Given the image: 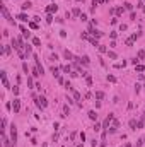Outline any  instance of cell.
I'll list each match as a JSON object with an SVG mask.
<instances>
[{"instance_id":"55","label":"cell","mask_w":145,"mask_h":147,"mask_svg":"<svg viewBox=\"0 0 145 147\" xmlns=\"http://www.w3.org/2000/svg\"><path fill=\"white\" fill-rule=\"evenodd\" d=\"M125 147H132V144H130V142H126V144H125Z\"/></svg>"},{"instance_id":"37","label":"cell","mask_w":145,"mask_h":147,"mask_svg":"<svg viewBox=\"0 0 145 147\" xmlns=\"http://www.w3.org/2000/svg\"><path fill=\"white\" fill-rule=\"evenodd\" d=\"M85 82H87V86H92V77L87 75V77H85Z\"/></svg>"},{"instance_id":"41","label":"cell","mask_w":145,"mask_h":147,"mask_svg":"<svg viewBox=\"0 0 145 147\" xmlns=\"http://www.w3.org/2000/svg\"><path fill=\"white\" fill-rule=\"evenodd\" d=\"M22 70H24L26 74L29 72V67H27V63H22Z\"/></svg>"},{"instance_id":"40","label":"cell","mask_w":145,"mask_h":147,"mask_svg":"<svg viewBox=\"0 0 145 147\" xmlns=\"http://www.w3.org/2000/svg\"><path fill=\"white\" fill-rule=\"evenodd\" d=\"M144 144H145V142H144V139H138V140H137V147H142Z\"/></svg>"},{"instance_id":"56","label":"cell","mask_w":145,"mask_h":147,"mask_svg":"<svg viewBox=\"0 0 145 147\" xmlns=\"http://www.w3.org/2000/svg\"><path fill=\"white\" fill-rule=\"evenodd\" d=\"M142 10H144V12H145V5H144V7H142Z\"/></svg>"},{"instance_id":"26","label":"cell","mask_w":145,"mask_h":147,"mask_svg":"<svg viewBox=\"0 0 145 147\" xmlns=\"http://www.w3.org/2000/svg\"><path fill=\"white\" fill-rule=\"evenodd\" d=\"M51 74H53L55 77H60V74H58V67H55V65H53V67H51Z\"/></svg>"},{"instance_id":"44","label":"cell","mask_w":145,"mask_h":147,"mask_svg":"<svg viewBox=\"0 0 145 147\" xmlns=\"http://www.w3.org/2000/svg\"><path fill=\"white\" fill-rule=\"evenodd\" d=\"M130 19H132V21H137V14L132 12V14H130Z\"/></svg>"},{"instance_id":"27","label":"cell","mask_w":145,"mask_h":147,"mask_svg":"<svg viewBox=\"0 0 145 147\" xmlns=\"http://www.w3.org/2000/svg\"><path fill=\"white\" fill-rule=\"evenodd\" d=\"M101 128H103V123H97V121H96V125H94V128H92V130H94V132H99Z\"/></svg>"},{"instance_id":"24","label":"cell","mask_w":145,"mask_h":147,"mask_svg":"<svg viewBox=\"0 0 145 147\" xmlns=\"http://www.w3.org/2000/svg\"><path fill=\"white\" fill-rule=\"evenodd\" d=\"M80 14H82V12H80V9H79V7H75V9L72 10V15H77V17H80Z\"/></svg>"},{"instance_id":"2","label":"cell","mask_w":145,"mask_h":147,"mask_svg":"<svg viewBox=\"0 0 145 147\" xmlns=\"http://www.w3.org/2000/svg\"><path fill=\"white\" fill-rule=\"evenodd\" d=\"M87 33H89L92 38H96V39H99V38L103 36V33H101V31H97V29L94 28V24H89V31H87Z\"/></svg>"},{"instance_id":"46","label":"cell","mask_w":145,"mask_h":147,"mask_svg":"<svg viewBox=\"0 0 145 147\" xmlns=\"http://www.w3.org/2000/svg\"><path fill=\"white\" fill-rule=\"evenodd\" d=\"M140 89H142V86L140 84H135V92H140Z\"/></svg>"},{"instance_id":"34","label":"cell","mask_w":145,"mask_h":147,"mask_svg":"<svg viewBox=\"0 0 145 147\" xmlns=\"http://www.w3.org/2000/svg\"><path fill=\"white\" fill-rule=\"evenodd\" d=\"M33 84H34V82H33V77H27V87H31V89H33V87H34Z\"/></svg>"},{"instance_id":"1","label":"cell","mask_w":145,"mask_h":147,"mask_svg":"<svg viewBox=\"0 0 145 147\" xmlns=\"http://www.w3.org/2000/svg\"><path fill=\"white\" fill-rule=\"evenodd\" d=\"M0 10H2V15H3V17L7 19V22H9V24H15V22H14V17H12V15L9 14L7 7H5L3 3H0Z\"/></svg>"},{"instance_id":"20","label":"cell","mask_w":145,"mask_h":147,"mask_svg":"<svg viewBox=\"0 0 145 147\" xmlns=\"http://www.w3.org/2000/svg\"><path fill=\"white\" fill-rule=\"evenodd\" d=\"M24 53H26V55H31V53H33V48H31V44H26V46H24Z\"/></svg>"},{"instance_id":"18","label":"cell","mask_w":145,"mask_h":147,"mask_svg":"<svg viewBox=\"0 0 145 147\" xmlns=\"http://www.w3.org/2000/svg\"><path fill=\"white\" fill-rule=\"evenodd\" d=\"M10 53H12V46L5 44V46H3V55H10Z\"/></svg>"},{"instance_id":"30","label":"cell","mask_w":145,"mask_h":147,"mask_svg":"<svg viewBox=\"0 0 145 147\" xmlns=\"http://www.w3.org/2000/svg\"><path fill=\"white\" fill-rule=\"evenodd\" d=\"M27 24H29V29H38V22H34V21L33 22H27Z\"/></svg>"},{"instance_id":"48","label":"cell","mask_w":145,"mask_h":147,"mask_svg":"<svg viewBox=\"0 0 145 147\" xmlns=\"http://www.w3.org/2000/svg\"><path fill=\"white\" fill-rule=\"evenodd\" d=\"M89 38H91V36H89V33H82V39H89Z\"/></svg>"},{"instance_id":"60","label":"cell","mask_w":145,"mask_h":147,"mask_svg":"<svg viewBox=\"0 0 145 147\" xmlns=\"http://www.w3.org/2000/svg\"><path fill=\"white\" fill-rule=\"evenodd\" d=\"M144 89H145V87H144Z\"/></svg>"},{"instance_id":"59","label":"cell","mask_w":145,"mask_h":147,"mask_svg":"<svg viewBox=\"0 0 145 147\" xmlns=\"http://www.w3.org/2000/svg\"><path fill=\"white\" fill-rule=\"evenodd\" d=\"M144 142H145V137H144Z\"/></svg>"},{"instance_id":"47","label":"cell","mask_w":145,"mask_h":147,"mask_svg":"<svg viewBox=\"0 0 145 147\" xmlns=\"http://www.w3.org/2000/svg\"><path fill=\"white\" fill-rule=\"evenodd\" d=\"M12 91H14V94L17 96V94H19V86H14V89H12Z\"/></svg>"},{"instance_id":"57","label":"cell","mask_w":145,"mask_h":147,"mask_svg":"<svg viewBox=\"0 0 145 147\" xmlns=\"http://www.w3.org/2000/svg\"><path fill=\"white\" fill-rule=\"evenodd\" d=\"M77 147H84V146H82V144H80V146H77Z\"/></svg>"},{"instance_id":"19","label":"cell","mask_w":145,"mask_h":147,"mask_svg":"<svg viewBox=\"0 0 145 147\" xmlns=\"http://www.w3.org/2000/svg\"><path fill=\"white\" fill-rule=\"evenodd\" d=\"M72 94H73V99H75V101H80V92H77L73 87H72Z\"/></svg>"},{"instance_id":"11","label":"cell","mask_w":145,"mask_h":147,"mask_svg":"<svg viewBox=\"0 0 145 147\" xmlns=\"http://www.w3.org/2000/svg\"><path fill=\"white\" fill-rule=\"evenodd\" d=\"M31 7H33V3H31V2H24V3L21 5V9H22V12H24V10H29Z\"/></svg>"},{"instance_id":"53","label":"cell","mask_w":145,"mask_h":147,"mask_svg":"<svg viewBox=\"0 0 145 147\" xmlns=\"http://www.w3.org/2000/svg\"><path fill=\"white\" fill-rule=\"evenodd\" d=\"M60 38H67V33L65 31H60Z\"/></svg>"},{"instance_id":"45","label":"cell","mask_w":145,"mask_h":147,"mask_svg":"<svg viewBox=\"0 0 145 147\" xmlns=\"http://www.w3.org/2000/svg\"><path fill=\"white\" fill-rule=\"evenodd\" d=\"M126 29H128L126 24H121V26H119V31H126Z\"/></svg>"},{"instance_id":"23","label":"cell","mask_w":145,"mask_h":147,"mask_svg":"<svg viewBox=\"0 0 145 147\" xmlns=\"http://www.w3.org/2000/svg\"><path fill=\"white\" fill-rule=\"evenodd\" d=\"M97 50H99V53H108V48H106L104 44H99V46H97Z\"/></svg>"},{"instance_id":"49","label":"cell","mask_w":145,"mask_h":147,"mask_svg":"<svg viewBox=\"0 0 145 147\" xmlns=\"http://www.w3.org/2000/svg\"><path fill=\"white\" fill-rule=\"evenodd\" d=\"M50 60H51V62H55V60H58V57H56V55H55V53H53V55H51V57H50Z\"/></svg>"},{"instance_id":"15","label":"cell","mask_w":145,"mask_h":147,"mask_svg":"<svg viewBox=\"0 0 145 147\" xmlns=\"http://www.w3.org/2000/svg\"><path fill=\"white\" fill-rule=\"evenodd\" d=\"M104 96H106V94H104L103 91H96V94H94L96 99H104Z\"/></svg>"},{"instance_id":"5","label":"cell","mask_w":145,"mask_h":147,"mask_svg":"<svg viewBox=\"0 0 145 147\" xmlns=\"http://www.w3.org/2000/svg\"><path fill=\"white\" fill-rule=\"evenodd\" d=\"M0 79H2L3 87H5V89H9V87H10V84H9V80H7V72H5V70H2V72H0Z\"/></svg>"},{"instance_id":"36","label":"cell","mask_w":145,"mask_h":147,"mask_svg":"<svg viewBox=\"0 0 145 147\" xmlns=\"http://www.w3.org/2000/svg\"><path fill=\"white\" fill-rule=\"evenodd\" d=\"M46 22H48V24H51V22H53V15H51V14H48V15H46Z\"/></svg>"},{"instance_id":"58","label":"cell","mask_w":145,"mask_h":147,"mask_svg":"<svg viewBox=\"0 0 145 147\" xmlns=\"http://www.w3.org/2000/svg\"><path fill=\"white\" fill-rule=\"evenodd\" d=\"M77 2H84V0H77Z\"/></svg>"},{"instance_id":"14","label":"cell","mask_w":145,"mask_h":147,"mask_svg":"<svg viewBox=\"0 0 145 147\" xmlns=\"http://www.w3.org/2000/svg\"><path fill=\"white\" fill-rule=\"evenodd\" d=\"M62 72L63 74H70L72 72V65H62Z\"/></svg>"},{"instance_id":"35","label":"cell","mask_w":145,"mask_h":147,"mask_svg":"<svg viewBox=\"0 0 145 147\" xmlns=\"http://www.w3.org/2000/svg\"><path fill=\"white\" fill-rule=\"evenodd\" d=\"M123 12H125V7H118V9H116V14H118V15H121Z\"/></svg>"},{"instance_id":"33","label":"cell","mask_w":145,"mask_h":147,"mask_svg":"<svg viewBox=\"0 0 145 147\" xmlns=\"http://www.w3.org/2000/svg\"><path fill=\"white\" fill-rule=\"evenodd\" d=\"M123 5H125V9H126V10H132V9H133V5H132L130 2H125Z\"/></svg>"},{"instance_id":"7","label":"cell","mask_w":145,"mask_h":147,"mask_svg":"<svg viewBox=\"0 0 145 147\" xmlns=\"http://www.w3.org/2000/svg\"><path fill=\"white\" fill-rule=\"evenodd\" d=\"M56 10H58V5H56V3H51V5L46 7V12H48V14H53V12H56Z\"/></svg>"},{"instance_id":"28","label":"cell","mask_w":145,"mask_h":147,"mask_svg":"<svg viewBox=\"0 0 145 147\" xmlns=\"http://www.w3.org/2000/svg\"><path fill=\"white\" fill-rule=\"evenodd\" d=\"M135 70H137V72H144V70H145V65H140V63H138V65H135Z\"/></svg>"},{"instance_id":"31","label":"cell","mask_w":145,"mask_h":147,"mask_svg":"<svg viewBox=\"0 0 145 147\" xmlns=\"http://www.w3.org/2000/svg\"><path fill=\"white\" fill-rule=\"evenodd\" d=\"M33 44H34V46H39V44H41V39H39V38H33Z\"/></svg>"},{"instance_id":"42","label":"cell","mask_w":145,"mask_h":147,"mask_svg":"<svg viewBox=\"0 0 145 147\" xmlns=\"http://www.w3.org/2000/svg\"><path fill=\"white\" fill-rule=\"evenodd\" d=\"M79 75H80V74L77 72V70H72V72H70V77H79Z\"/></svg>"},{"instance_id":"4","label":"cell","mask_w":145,"mask_h":147,"mask_svg":"<svg viewBox=\"0 0 145 147\" xmlns=\"http://www.w3.org/2000/svg\"><path fill=\"white\" fill-rule=\"evenodd\" d=\"M34 101H36V106H38V108H46V106H48V99H46L44 96H38Z\"/></svg>"},{"instance_id":"43","label":"cell","mask_w":145,"mask_h":147,"mask_svg":"<svg viewBox=\"0 0 145 147\" xmlns=\"http://www.w3.org/2000/svg\"><path fill=\"white\" fill-rule=\"evenodd\" d=\"M79 19H80V21H87V15H85V14H84V12H82V14H80V17H79Z\"/></svg>"},{"instance_id":"29","label":"cell","mask_w":145,"mask_h":147,"mask_svg":"<svg viewBox=\"0 0 145 147\" xmlns=\"http://www.w3.org/2000/svg\"><path fill=\"white\" fill-rule=\"evenodd\" d=\"M33 75H34V77H39V75H41V72H39V69H38V67L33 69Z\"/></svg>"},{"instance_id":"6","label":"cell","mask_w":145,"mask_h":147,"mask_svg":"<svg viewBox=\"0 0 145 147\" xmlns=\"http://www.w3.org/2000/svg\"><path fill=\"white\" fill-rule=\"evenodd\" d=\"M12 110H14V113H19V110H21V99H14V103H12Z\"/></svg>"},{"instance_id":"32","label":"cell","mask_w":145,"mask_h":147,"mask_svg":"<svg viewBox=\"0 0 145 147\" xmlns=\"http://www.w3.org/2000/svg\"><path fill=\"white\" fill-rule=\"evenodd\" d=\"M106 79H108V82H113V84L116 82V77H114V75H109V74H108V77H106Z\"/></svg>"},{"instance_id":"54","label":"cell","mask_w":145,"mask_h":147,"mask_svg":"<svg viewBox=\"0 0 145 147\" xmlns=\"http://www.w3.org/2000/svg\"><path fill=\"white\" fill-rule=\"evenodd\" d=\"M96 2H97V5H99V3H104L106 0H96Z\"/></svg>"},{"instance_id":"22","label":"cell","mask_w":145,"mask_h":147,"mask_svg":"<svg viewBox=\"0 0 145 147\" xmlns=\"http://www.w3.org/2000/svg\"><path fill=\"white\" fill-rule=\"evenodd\" d=\"M137 58H138V60H144L145 58V50H140V51L137 53Z\"/></svg>"},{"instance_id":"9","label":"cell","mask_w":145,"mask_h":147,"mask_svg":"<svg viewBox=\"0 0 145 147\" xmlns=\"http://www.w3.org/2000/svg\"><path fill=\"white\" fill-rule=\"evenodd\" d=\"M17 19H19V21H22V22H29V17H27V14H24V12L17 14Z\"/></svg>"},{"instance_id":"52","label":"cell","mask_w":145,"mask_h":147,"mask_svg":"<svg viewBox=\"0 0 145 147\" xmlns=\"http://www.w3.org/2000/svg\"><path fill=\"white\" fill-rule=\"evenodd\" d=\"M80 140H82V142L85 140V133H84V132H80Z\"/></svg>"},{"instance_id":"25","label":"cell","mask_w":145,"mask_h":147,"mask_svg":"<svg viewBox=\"0 0 145 147\" xmlns=\"http://www.w3.org/2000/svg\"><path fill=\"white\" fill-rule=\"evenodd\" d=\"M108 57L111 58V60H116V58H118V55H116L114 51H109V50H108Z\"/></svg>"},{"instance_id":"3","label":"cell","mask_w":145,"mask_h":147,"mask_svg":"<svg viewBox=\"0 0 145 147\" xmlns=\"http://www.w3.org/2000/svg\"><path fill=\"white\" fill-rule=\"evenodd\" d=\"M10 140H12V144L15 147V144H17V127L14 123L10 125Z\"/></svg>"},{"instance_id":"16","label":"cell","mask_w":145,"mask_h":147,"mask_svg":"<svg viewBox=\"0 0 145 147\" xmlns=\"http://www.w3.org/2000/svg\"><path fill=\"white\" fill-rule=\"evenodd\" d=\"M63 57H65L67 60H73V58H75V57H73V55L70 53V51H68V50H65V51H63Z\"/></svg>"},{"instance_id":"10","label":"cell","mask_w":145,"mask_h":147,"mask_svg":"<svg viewBox=\"0 0 145 147\" xmlns=\"http://www.w3.org/2000/svg\"><path fill=\"white\" fill-rule=\"evenodd\" d=\"M79 63H84V65H89V63H91V58H89L87 55H84V57H80V60H79Z\"/></svg>"},{"instance_id":"12","label":"cell","mask_w":145,"mask_h":147,"mask_svg":"<svg viewBox=\"0 0 145 147\" xmlns=\"http://www.w3.org/2000/svg\"><path fill=\"white\" fill-rule=\"evenodd\" d=\"M137 123H138V121H137L135 118H133V120H130V123H128V125H130V130H133V132H135V130H137Z\"/></svg>"},{"instance_id":"38","label":"cell","mask_w":145,"mask_h":147,"mask_svg":"<svg viewBox=\"0 0 145 147\" xmlns=\"http://www.w3.org/2000/svg\"><path fill=\"white\" fill-rule=\"evenodd\" d=\"M144 125H145V121H144V120H140V121L137 123V130H140V128H142Z\"/></svg>"},{"instance_id":"13","label":"cell","mask_w":145,"mask_h":147,"mask_svg":"<svg viewBox=\"0 0 145 147\" xmlns=\"http://www.w3.org/2000/svg\"><path fill=\"white\" fill-rule=\"evenodd\" d=\"M87 115H89V118H91L92 121H96V120H97V113H96L94 110H91L89 113H87Z\"/></svg>"},{"instance_id":"51","label":"cell","mask_w":145,"mask_h":147,"mask_svg":"<svg viewBox=\"0 0 145 147\" xmlns=\"http://www.w3.org/2000/svg\"><path fill=\"white\" fill-rule=\"evenodd\" d=\"M5 127H7V120L3 118V120H2V128H5Z\"/></svg>"},{"instance_id":"17","label":"cell","mask_w":145,"mask_h":147,"mask_svg":"<svg viewBox=\"0 0 145 147\" xmlns=\"http://www.w3.org/2000/svg\"><path fill=\"white\" fill-rule=\"evenodd\" d=\"M14 144H12V140H9L5 135H3V147H12Z\"/></svg>"},{"instance_id":"21","label":"cell","mask_w":145,"mask_h":147,"mask_svg":"<svg viewBox=\"0 0 145 147\" xmlns=\"http://www.w3.org/2000/svg\"><path fill=\"white\" fill-rule=\"evenodd\" d=\"M89 43H91V44H92V46H99V41H97V39H96V38H89Z\"/></svg>"},{"instance_id":"8","label":"cell","mask_w":145,"mask_h":147,"mask_svg":"<svg viewBox=\"0 0 145 147\" xmlns=\"http://www.w3.org/2000/svg\"><path fill=\"white\" fill-rule=\"evenodd\" d=\"M21 33H22V38H26V39H29V38H31V33H29V29H26L24 26H21Z\"/></svg>"},{"instance_id":"39","label":"cell","mask_w":145,"mask_h":147,"mask_svg":"<svg viewBox=\"0 0 145 147\" xmlns=\"http://www.w3.org/2000/svg\"><path fill=\"white\" fill-rule=\"evenodd\" d=\"M68 106H63V115H62V116H68Z\"/></svg>"},{"instance_id":"50","label":"cell","mask_w":145,"mask_h":147,"mask_svg":"<svg viewBox=\"0 0 145 147\" xmlns=\"http://www.w3.org/2000/svg\"><path fill=\"white\" fill-rule=\"evenodd\" d=\"M84 98H85V99H91V98H92V94H91V92H85V96H84Z\"/></svg>"}]
</instances>
